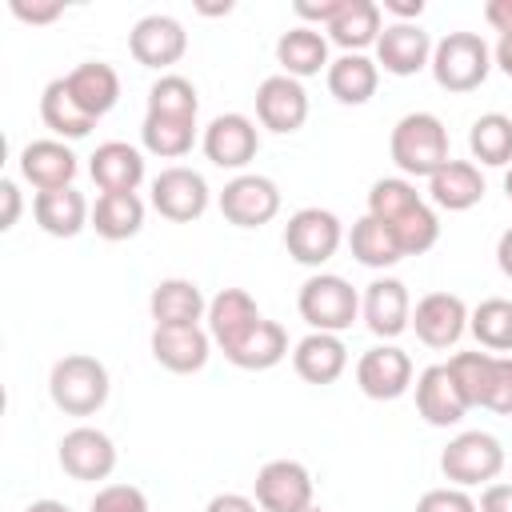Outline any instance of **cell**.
<instances>
[{"label":"cell","instance_id":"cell-1","mask_svg":"<svg viewBox=\"0 0 512 512\" xmlns=\"http://www.w3.org/2000/svg\"><path fill=\"white\" fill-rule=\"evenodd\" d=\"M388 152L404 176H432L452 160L448 128L432 112H408L396 120V128L388 136Z\"/></svg>","mask_w":512,"mask_h":512},{"label":"cell","instance_id":"cell-2","mask_svg":"<svg viewBox=\"0 0 512 512\" xmlns=\"http://www.w3.org/2000/svg\"><path fill=\"white\" fill-rule=\"evenodd\" d=\"M108 368L88 356V352H72L60 356L48 372V396L64 416H92L104 408L108 400Z\"/></svg>","mask_w":512,"mask_h":512},{"label":"cell","instance_id":"cell-3","mask_svg":"<svg viewBox=\"0 0 512 512\" xmlns=\"http://www.w3.org/2000/svg\"><path fill=\"white\" fill-rule=\"evenodd\" d=\"M428 68L444 92H476L492 72V48L480 32H448L436 40Z\"/></svg>","mask_w":512,"mask_h":512},{"label":"cell","instance_id":"cell-4","mask_svg":"<svg viewBox=\"0 0 512 512\" xmlns=\"http://www.w3.org/2000/svg\"><path fill=\"white\" fill-rule=\"evenodd\" d=\"M296 308H300V316L308 320L312 332L340 336L360 316V292L344 276H336V272H316V276H308L300 284Z\"/></svg>","mask_w":512,"mask_h":512},{"label":"cell","instance_id":"cell-5","mask_svg":"<svg viewBox=\"0 0 512 512\" xmlns=\"http://www.w3.org/2000/svg\"><path fill=\"white\" fill-rule=\"evenodd\" d=\"M504 468V448L492 432H460L448 440V448L440 452V472L444 480H452L456 488H472V484H492Z\"/></svg>","mask_w":512,"mask_h":512},{"label":"cell","instance_id":"cell-6","mask_svg":"<svg viewBox=\"0 0 512 512\" xmlns=\"http://www.w3.org/2000/svg\"><path fill=\"white\" fill-rule=\"evenodd\" d=\"M344 240V228H340V216L328 212V208H300L288 216L284 224V248L296 264H308V268H320L324 260L336 256Z\"/></svg>","mask_w":512,"mask_h":512},{"label":"cell","instance_id":"cell-7","mask_svg":"<svg viewBox=\"0 0 512 512\" xmlns=\"http://www.w3.org/2000/svg\"><path fill=\"white\" fill-rule=\"evenodd\" d=\"M208 180L196 168L172 164L152 180V208L172 224H192L208 212Z\"/></svg>","mask_w":512,"mask_h":512},{"label":"cell","instance_id":"cell-8","mask_svg":"<svg viewBox=\"0 0 512 512\" xmlns=\"http://www.w3.org/2000/svg\"><path fill=\"white\" fill-rule=\"evenodd\" d=\"M280 212V188L260 172H240L220 192V216L236 228H260Z\"/></svg>","mask_w":512,"mask_h":512},{"label":"cell","instance_id":"cell-9","mask_svg":"<svg viewBox=\"0 0 512 512\" xmlns=\"http://www.w3.org/2000/svg\"><path fill=\"white\" fill-rule=\"evenodd\" d=\"M128 52L136 64L144 68H172L184 52H188V32L176 16L168 12H152V16H140L128 32Z\"/></svg>","mask_w":512,"mask_h":512},{"label":"cell","instance_id":"cell-10","mask_svg":"<svg viewBox=\"0 0 512 512\" xmlns=\"http://www.w3.org/2000/svg\"><path fill=\"white\" fill-rule=\"evenodd\" d=\"M56 456H60V468L72 480H84V484L108 480L112 468H116V444H112V436L100 432V428H88V424L64 432Z\"/></svg>","mask_w":512,"mask_h":512},{"label":"cell","instance_id":"cell-11","mask_svg":"<svg viewBox=\"0 0 512 512\" xmlns=\"http://www.w3.org/2000/svg\"><path fill=\"white\" fill-rule=\"evenodd\" d=\"M356 384L368 400H400L412 388V356L396 344H376L356 360Z\"/></svg>","mask_w":512,"mask_h":512},{"label":"cell","instance_id":"cell-12","mask_svg":"<svg viewBox=\"0 0 512 512\" xmlns=\"http://www.w3.org/2000/svg\"><path fill=\"white\" fill-rule=\"evenodd\" d=\"M252 488L264 512H304L312 504V476L300 460H268Z\"/></svg>","mask_w":512,"mask_h":512},{"label":"cell","instance_id":"cell-13","mask_svg":"<svg viewBox=\"0 0 512 512\" xmlns=\"http://www.w3.org/2000/svg\"><path fill=\"white\" fill-rule=\"evenodd\" d=\"M256 120L268 132H280V136L300 132L304 120H308V92H304V84L284 76V72L260 80V88H256Z\"/></svg>","mask_w":512,"mask_h":512},{"label":"cell","instance_id":"cell-14","mask_svg":"<svg viewBox=\"0 0 512 512\" xmlns=\"http://www.w3.org/2000/svg\"><path fill=\"white\" fill-rule=\"evenodd\" d=\"M360 316L368 324L372 336H384V340H396L408 324H412V296L404 288V280L396 276H376L364 296H360Z\"/></svg>","mask_w":512,"mask_h":512},{"label":"cell","instance_id":"cell-15","mask_svg":"<svg viewBox=\"0 0 512 512\" xmlns=\"http://www.w3.org/2000/svg\"><path fill=\"white\" fill-rule=\"evenodd\" d=\"M204 156L216 164V168H244L248 160H256V148H260V132L256 124L244 116V112H224L216 116L208 128H204V140H200Z\"/></svg>","mask_w":512,"mask_h":512},{"label":"cell","instance_id":"cell-16","mask_svg":"<svg viewBox=\"0 0 512 512\" xmlns=\"http://www.w3.org/2000/svg\"><path fill=\"white\" fill-rule=\"evenodd\" d=\"M412 328L428 348H452L468 328V304L456 292H428L412 308Z\"/></svg>","mask_w":512,"mask_h":512},{"label":"cell","instance_id":"cell-17","mask_svg":"<svg viewBox=\"0 0 512 512\" xmlns=\"http://www.w3.org/2000/svg\"><path fill=\"white\" fill-rule=\"evenodd\" d=\"M432 36L416 24H404V20H392L384 24L380 40H376V64L392 76H416L420 68L432 64Z\"/></svg>","mask_w":512,"mask_h":512},{"label":"cell","instance_id":"cell-18","mask_svg":"<svg viewBox=\"0 0 512 512\" xmlns=\"http://www.w3.org/2000/svg\"><path fill=\"white\" fill-rule=\"evenodd\" d=\"M208 348H212V336L200 324H156L152 328V356L168 372H180V376L200 372L208 364Z\"/></svg>","mask_w":512,"mask_h":512},{"label":"cell","instance_id":"cell-19","mask_svg":"<svg viewBox=\"0 0 512 512\" xmlns=\"http://www.w3.org/2000/svg\"><path fill=\"white\" fill-rule=\"evenodd\" d=\"M416 412L432 424V428H452L464 420L468 400L456 384V376L448 372V364H428L416 376Z\"/></svg>","mask_w":512,"mask_h":512},{"label":"cell","instance_id":"cell-20","mask_svg":"<svg viewBox=\"0 0 512 512\" xmlns=\"http://www.w3.org/2000/svg\"><path fill=\"white\" fill-rule=\"evenodd\" d=\"M20 176L36 192L72 188L76 180V152L64 140H32L20 148Z\"/></svg>","mask_w":512,"mask_h":512},{"label":"cell","instance_id":"cell-21","mask_svg":"<svg viewBox=\"0 0 512 512\" xmlns=\"http://www.w3.org/2000/svg\"><path fill=\"white\" fill-rule=\"evenodd\" d=\"M88 172L100 192H136L144 180V156L124 140H104L88 156Z\"/></svg>","mask_w":512,"mask_h":512},{"label":"cell","instance_id":"cell-22","mask_svg":"<svg viewBox=\"0 0 512 512\" xmlns=\"http://www.w3.org/2000/svg\"><path fill=\"white\" fill-rule=\"evenodd\" d=\"M292 368H296V376L308 380V384H332V380H340L344 368H348V348H344V340L332 336V332H308V336L296 340V348H292Z\"/></svg>","mask_w":512,"mask_h":512},{"label":"cell","instance_id":"cell-23","mask_svg":"<svg viewBox=\"0 0 512 512\" xmlns=\"http://www.w3.org/2000/svg\"><path fill=\"white\" fill-rule=\"evenodd\" d=\"M64 84H68L72 100H76L92 120L108 116V112L116 108V100H120V76H116V68L104 64V60H84V64H76V68L64 76Z\"/></svg>","mask_w":512,"mask_h":512},{"label":"cell","instance_id":"cell-24","mask_svg":"<svg viewBox=\"0 0 512 512\" xmlns=\"http://www.w3.org/2000/svg\"><path fill=\"white\" fill-rule=\"evenodd\" d=\"M208 336L220 344V348H232L248 328H256L264 316L256 308V300L244 292V288H220L212 300H208Z\"/></svg>","mask_w":512,"mask_h":512},{"label":"cell","instance_id":"cell-25","mask_svg":"<svg viewBox=\"0 0 512 512\" xmlns=\"http://www.w3.org/2000/svg\"><path fill=\"white\" fill-rule=\"evenodd\" d=\"M428 196H432L436 208L468 212L484 200V176L472 160H448L440 172L428 176Z\"/></svg>","mask_w":512,"mask_h":512},{"label":"cell","instance_id":"cell-26","mask_svg":"<svg viewBox=\"0 0 512 512\" xmlns=\"http://www.w3.org/2000/svg\"><path fill=\"white\" fill-rule=\"evenodd\" d=\"M148 312L156 324H200L208 316V300L200 292L196 280H184V276H168L152 288L148 296Z\"/></svg>","mask_w":512,"mask_h":512},{"label":"cell","instance_id":"cell-27","mask_svg":"<svg viewBox=\"0 0 512 512\" xmlns=\"http://www.w3.org/2000/svg\"><path fill=\"white\" fill-rule=\"evenodd\" d=\"M32 216H36V224H40L48 236L68 240V236L84 232V224L92 220V208H88L84 192H76V188H56V192H36Z\"/></svg>","mask_w":512,"mask_h":512},{"label":"cell","instance_id":"cell-28","mask_svg":"<svg viewBox=\"0 0 512 512\" xmlns=\"http://www.w3.org/2000/svg\"><path fill=\"white\" fill-rule=\"evenodd\" d=\"M224 356H228L236 368H244V372H268V368H276V364L288 356V332H284V324H276V320H260V324L248 328L232 348H224Z\"/></svg>","mask_w":512,"mask_h":512},{"label":"cell","instance_id":"cell-29","mask_svg":"<svg viewBox=\"0 0 512 512\" xmlns=\"http://www.w3.org/2000/svg\"><path fill=\"white\" fill-rule=\"evenodd\" d=\"M276 60L284 68V76L292 80H304V76H316L320 68L328 72V40L320 36V28L312 24H296L288 28L280 40H276Z\"/></svg>","mask_w":512,"mask_h":512},{"label":"cell","instance_id":"cell-30","mask_svg":"<svg viewBox=\"0 0 512 512\" xmlns=\"http://www.w3.org/2000/svg\"><path fill=\"white\" fill-rule=\"evenodd\" d=\"M324 80L340 104H368L376 96V84H380V64L368 60L364 52H344L328 64Z\"/></svg>","mask_w":512,"mask_h":512},{"label":"cell","instance_id":"cell-31","mask_svg":"<svg viewBox=\"0 0 512 512\" xmlns=\"http://www.w3.org/2000/svg\"><path fill=\"white\" fill-rule=\"evenodd\" d=\"M92 228L104 240H132L144 228V200L136 192H100L92 208Z\"/></svg>","mask_w":512,"mask_h":512},{"label":"cell","instance_id":"cell-32","mask_svg":"<svg viewBox=\"0 0 512 512\" xmlns=\"http://www.w3.org/2000/svg\"><path fill=\"white\" fill-rule=\"evenodd\" d=\"M380 32H384L380 4H372V0H344V8L336 12V20L328 24V36L344 52H364L368 44L380 40Z\"/></svg>","mask_w":512,"mask_h":512},{"label":"cell","instance_id":"cell-33","mask_svg":"<svg viewBox=\"0 0 512 512\" xmlns=\"http://www.w3.org/2000/svg\"><path fill=\"white\" fill-rule=\"evenodd\" d=\"M40 120H44L56 136H64V140H80V136H88L92 124H96V120L72 100L64 76H56V80L44 84V92H40Z\"/></svg>","mask_w":512,"mask_h":512},{"label":"cell","instance_id":"cell-34","mask_svg":"<svg viewBox=\"0 0 512 512\" xmlns=\"http://www.w3.org/2000/svg\"><path fill=\"white\" fill-rule=\"evenodd\" d=\"M348 248H352V256L364 264V268H392V264H400L404 260V252H400V244H396V236H392V228L388 224H380L376 216H360V220H352V232H348Z\"/></svg>","mask_w":512,"mask_h":512},{"label":"cell","instance_id":"cell-35","mask_svg":"<svg viewBox=\"0 0 512 512\" xmlns=\"http://www.w3.org/2000/svg\"><path fill=\"white\" fill-rule=\"evenodd\" d=\"M468 148H472V160H480L488 168L512 164V116H504V112L476 116L472 132H468Z\"/></svg>","mask_w":512,"mask_h":512},{"label":"cell","instance_id":"cell-36","mask_svg":"<svg viewBox=\"0 0 512 512\" xmlns=\"http://www.w3.org/2000/svg\"><path fill=\"white\" fill-rule=\"evenodd\" d=\"M468 332L476 336L480 348L496 352H512V300L504 296H488L468 312Z\"/></svg>","mask_w":512,"mask_h":512},{"label":"cell","instance_id":"cell-37","mask_svg":"<svg viewBox=\"0 0 512 512\" xmlns=\"http://www.w3.org/2000/svg\"><path fill=\"white\" fill-rule=\"evenodd\" d=\"M140 140L152 156L164 160H180L192 152L196 144V120H172V116H144L140 124Z\"/></svg>","mask_w":512,"mask_h":512},{"label":"cell","instance_id":"cell-38","mask_svg":"<svg viewBox=\"0 0 512 512\" xmlns=\"http://www.w3.org/2000/svg\"><path fill=\"white\" fill-rule=\"evenodd\" d=\"M200 112V96L196 84L168 72L148 88V116H172V120H196Z\"/></svg>","mask_w":512,"mask_h":512},{"label":"cell","instance_id":"cell-39","mask_svg":"<svg viewBox=\"0 0 512 512\" xmlns=\"http://www.w3.org/2000/svg\"><path fill=\"white\" fill-rule=\"evenodd\" d=\"M424 196L416 192V184L412 180H404V176H384V180H376L372 188H368V216H376L380 224H392V220H400L408 208H416Z\"/></svg>","mask_w":512,"mask_h":512},{"label":"cell","instance_id":"cell-40","mask_svg":"<svg viewBox=\"0 0 512 512\" xmlns=\"http://www.w3.org/2000/svg\"><path fill=\"white\" fill-rule=\"evenodd\" d=\"M388 228H392V236H396V244H400L404 256H424L440 240V220H436V212L424 200L416 208H408L400 220H392Z\"/></svg>","mask_w":512,"mask_h":512},{"label":"cell","instance_id":"cell-41","mask_svg":"<svg viewBox=\"0 0 512 512\" xmlns=\"http://www.w3.org/2000/svg\"><path fill=\"white\" fill-rule=\"evenodd\" d=\"M448 372L456 376L468 408H484V392H488V372H492V352H456L448 360Z\"/></svg>","mask_w":512,"mask_h":512},{"label":"cell","instance_id":"cell-42","mask_svg":"<svg viewBox=\"0 0 512 512\" xmlns=\"http://www.w3.org/2000/svg\"><path fill=\"white\" fill-rule=\"evenodd\" d=\"M484 408L488 412H500V416H512V356H492Z\"/></svg>","mask_w":512,"mask_h":512},{"label":"cell","instance_id":"cell-43","mask_svg":"<svg viewBox=\"0 0 512 512\" xmlns=\"http://www.w3.org/2000/svg\"><path fill=\"white\" fill-rule=\"evenodd\" d=\"M92 512H148V496L136 484H104L92 496Z\"/></svg>","mask_w":512,"mask_h":512},{"label":"cell","instance_id":"cell-44","mask_svg":"<svg viewBox=\"0 0 512 512\" xmlns=\"http://www.w3.org/2000/svg\"><path fill=\"white\" fill-rule=\"evenodd\" d=\"M416 512H480V508H476V500L464 488L448 484V488H428L416 500Z\"/></svg>","mask_w":512,"mask_h":512},{"label":"cell","instance_id":"cell-45","mask_svg":"<svg viewBox=\"0 0 512 512\" xmlns=\"http://www.w3.org/2000/svg\"><path fill=\"white\" fill-rule=\"evenodd\" d=\"M60 12H64V4H60V0H48V4L12 0V16H16V20H24V24H52Z\"/></svg>","mask_w":512,"mask_h":512},{"label":"cell","instance_id":"cell-46","mask_svg":"<svg viewBox=\"0 0 512 512\" xmlns=\"http://www.w3.org/2000/svg\"><path fill=\"white\" fill-rule=\"evenodd\" d=\"M344 8V0H320V4H312V0H296L292 4V12L300 16V20H316V24H332L336 20V12Z\"/></svg>","mask_w":512,"mask_h":512},{"label":"cell","instance_id":"cell-47","mask_svg":"<svg viewBox=\"0 0 512 512\" xmlns=\"http://www.w3.org/2000/svg\"><path fill=\"white\" fill-rule=\"evenodd\" d=\"M476 508L480 512H512V484H484Z\"/></svg>","mask_w":512,"mask_h":512},{"label":"cell","instance_id":"cell-48","mask_svg":"<svg viewBox=\"0 0 512 512\" xmlns=\"http://www.w3.org/2000/svg\"><path fill=\"white\" fill-rule=\"evenodd\" d=\"M204 512H264L256 500H248V496H240V492H220V496H212L208 500V508Z\"/></svg>","mask_w":512,"mask_h":512},{"label":"cell","instance_id":"cell-49","mask_svg":"<svg viewBox=\"0 0 512 512\" xmlns=\"http://www.w3.org/2000/svg\"><path fill=\"white\" fill-rule=\"evenodd\" d=\"M0 200H4L0 228L8 232V228H16V220H20V188H16V180H0Z\"/></svg>","mask_w":512,"mask_h":512},{"label":"cell","instance_id":"cell-50","mask_svg":"<svg viewBox=\"0 0 512 512\" xmlns=\"http://www.w3.org/2000/svg\"><path fill=\"white\" fill-rule=\"evenodd\" d=\"M484 20H488L500 36H512V0H488V4H484Z\"/></svg>","mask_w":512,"mask_h":512},{"label":"cell","instance_id":"cell-51","mask_svg":"<svg viewBox=\"0 0 512 512\" xmlns=\"http://www.w3.org/2000/svg\"><path fill=\"white\" fill-rule=\"evenodd\" d=\"M384 12H392L404 24H416L420 12H424V0H384Z\"/></svg>","mask_w":512,"mask_h":512},{"label":"cell","instance_id":"cell-52","mask_svg":"<svg viewBox=\"0 0 512 512\" xmlns=\"http://www.w3.org/2000/svg\"><path fill=\"white\" fill-rule=\"evenodd\" d=\"M496 264H500V272L512 280V228H504L500 240H496Z\"/></svg>","mask_w":512,"mask_h":512},{"label":"cell","instance_id":"cell-53","mask_svg":"<svg viewBox=\"0 0 512 512\" xmlns=\"http://www.w3.org/2000/svg\"><path fill=\"white\" fill-rule=\"evenodd\" d=\"M492 64L512 80V36H500L496 48H492Z\"/></svg>","mask_w":512,"mask_h":512},{"label":"cell","instance_id":"cell-54","mask_svg":"<svg viewBox=\"0 0 512 512\" xmlns=\"http://www.w3.org/2000/svg\"><path fill=\"white\" fill-rule=\"evenodd\" d=\"M24 512H72L68 504H60V500H32Z\"/></svg>","mask_w":512,"mask_h":512},{"label":"cell","instance_id":"cell-55","mask_svg":"<svg viewBox=\"0 0 512 512\" xmlns=\"http://www.w3.org/2000/svg\"><path fill=\"white\" fill-rule=\"evenodd\" d=\"M200 12H208V16H220V12H232V4H200Z\"/></svg>","mask_w":512,"mask_h":512},{"label":"cell","instance_id":"cell-56","mask_svg":"<svg viewBox=\"0 0 512 512\" xmlns=\"http://www.w3.org/2000/svg\"><path fill=\"white\" fill-rule=\"evenodd\" d=\"M504 192H508V200H512V164H508V172H504Z\"/></svg>","mask_w":512,"mask_h":512},{"label":"cell","instance_id":"cell-57","mask_svg":"<svg viewBox=\"0 0 512 512\" xmlns=\"http://www.w3.org/2000/svg\"><path fill=\"white\" fill-rule=\"evenodd\" d=\"M304 512H324V508H320V504H308V508H304Z\"/></svg>","mask_w":512,"mask_h":512}]
</instances>
